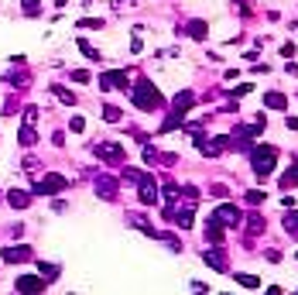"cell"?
Returning <instances> with one entry per match:
<instances>
[{
  "mask_svg": "<svg viewBox=\"0 0 298 295\" xmlns=\"http://www.w3.org/2000/svg\"><path fill=\"white\" fill-rule=\"evenodd\" d=\"M285 234L298 237V209H288L285 213Z\"/></svg>",
  "mask_w": 298,
  "mask_h": 295,
  "instance_id": "cell-19",
  "label": "cell"
},
{
  "mask_svg": "<svg viewBox=\"0 0 298 295\" xmlns=\"http://www.w3.org/2000/svg\"><path fill=\"white\" fill-rule=\"evenodd\" d=\"M7 206H11V209H28V206H31V193L11 189V193H7Z\"/></svg>",
  "mask_w": 298,
  "mask_h": 295,
  "instance_id": "cell-14",
  "label": "cell"
},
{
  "mask_svg": "<svg viewBox=\"0 0 298 295\" xmlns=\"http://www.w3.org/2000/svg\"><path fill=\"white\" fill-rule=\"evenodd\" d=\"M137 193H141V203H144V206H154V203H158V182L151 179V175H141Z\"/></svg>",
  "mask_w": 298,
  "mask_h": 295,
  "instance_id": "cell-9",
  "label": "cell"
},
{
  "mask_svg": "<svg viewBox=\"0 0 298 295\" xmlns=\"http://www.w3.org/2000/svg\"><path fill=\"white\" fill-rule=\"evenodd\" d=\"M264 107H271V110H285L288 96H285V93H278V90H271V93H264Z\"/></svg>",
  "mask_w": 298,
  "mask_h": 295,
  "instance_id": "cell-15",
  "label": "cell"
},
{
  "mask_svg": "<svg viewBox=\"0 0 298 295\" xmlns=\"http://www.w3.org/2000/svg\"><path fill=\"white\" fill-rule=\"evenodd\" d=\"M35 117H38V107H28V110H24V120H28V124H31Z\"/></svg>",
  "mask_w": 298,
  "mask_h": 295,
  "instance_id": "cell-34",
  "label": "cell"
},
{
  "mask_svg": "<svg viewBox=\"0 0 298 295\" xmlns=\"http://www.w3.org/2000/svg\"><path fill=\"white\" fill-rule=\"evenodd\" d=\"M233 282H240L243 288H250V292H254V288H261V278H254V275H233Z\"/></svg>",
  "mask_w": 298,
  "mask_h": 295,
  "instance_id": "cell-21",
  "label": "cell"
},
{
  "mask_svg": "<svg viewBox=\"0 0 298 295\" xmlns=\"http://www.w3.org/2000/svg\"><path fill=\"white\" fill-rule=\"evenodd\" d=\"M14 288H17L21 295H31V292H45L48 285H45V278H41V275H24V278H17V282H14Z\"/></svg>",
  "mask_w": 298,
  "mask_h": 295,
  "instance_id": "cell-8",
  "label": "cell"
},
{
  "mask_svg": "<svg viewBox=\"0 0 298 295\" xmlns=\"http://www.w3.org/2000/svg\"><path fill=\"white\" fill-rule=\"evenodd\" d=\"M93 151H96V155H100L103 161H110V165H124V161H127V148L110 144V141H106V144H96Z\"/></svg>",
  "mask_w": 298,
  "mask_h": 295,
  "instance_id": "cell-6",
  "label": "cell"
},
{
  "mask_svg": "<svg viewBox=\"0 0 298 295\" xmlns=\"http://www.w3.org/2000/svg\"><path fill=\"white\" fill-rule=\"evenodd\" d=\"M79 48H82V55H86V58H93V62H100V52H96V48H93L89 41H86V38H79Z\"/></svg>",
  "mask_w": 298,
  "mask_h": 295,
  "instance_id": "cell-25",
  "label": "cell"
},
{
  "mask_svg": "<svg viewBox=\"0 0 298 295\" xmlns=\"http://www.w3.org/2000/svg\"><path fill=\"white\" fill-rule=\"evenodd\" d=\"M103 117L110 120V124H120V117H124V114H120L117 107H106V110H103Z\"/></svg>",
  "mask_w": 298,
  "mask_h": 295,
  "instance_id": "cell-28",
  "label": "cell"
},
{
  "mask_svg": "<svg viewBox=\"0 0 298 295\" xmlns=\"http://www.w3.org/2000/svg\"><path fill=\"white\" fill-rule=\"evenodd\" d=\"M93 189H96V196H100V199L113 203V199H117V189H120V179H117V175H96Z\"/></svg>",
  "mask_w": 298,
  "mask_h": 295,
  "instance_id": "cell-5",
  "label": "cell"
},
{
  "mask_svg": "<svg viewBox=\"0 0 298 295\" xmlns=\"http://www.w3.org/2000/svg\"><path fill=\"white\" fill-rule=\"evenodd\" d=\"M69 127L76 131V134H79V131H86V117H72V120H69Z\"/></svg>",
  "mask_w": 298,
  "mask_h": 295,
  "instance_id": "cell-31",
  "label": "cell"
},
{
  "mask_svg": "<svg viewBox=\"0 0 298 295\" xmlns=\"http://www.w3.org/2000/svg\"><path fill=\"white\" fill-rule=\"evenodd\" d=\"M247 223H250V234H264V216H250Z\"/></svg>",
  "mask_w": 298,
  "mask_h": 295,
  "instance_id": "cell-30",
  "label": "cell"
},
{
  "mask_svg": "<svg viewBox=\"0 0 298 295\" xmlns=\"http://www.w3.org/2000/svg\"><path fill=\"white\" fill-rule=\"evenodd\" d=\"M206 237L213 240V244H223V237H226V234H223V223H219L216 216H209V223H206Z\"/></svg>",
  "mask_w": 298,
  "mask_h": 295,
  "instance_id": "cell-16",
  "label": "cell"
},
{
  "mask_svg": "<svg viewBox=\"0 0 298 295\" xmlns=\"http://www.w3.org/2000/svg\"><path fill=\"white\" fill-rule=\"evenodd\" d=\"M206 264L216 268V271H226V261H223V250H206Z\"/></svg>",
  "mask_w": 298,
  "mask_h": 295,
  "instance_id": "cell-18",
  "label": "cell"
},
{
  "mask_svg": "<svg viewBox=\"0 0 298 295\" xmlns=\"http://www.w3.org/2000/svg\"><path fill=\"white\" fill-rule=\"evenodd\" d=\"M35 258V250L31 247H4V261L7 264H24Z\"/></svg>",
  "mask_w": 298,
  "mask_h": 295,
  "instance_id": "cell-10",
  "label": "cell"
},
{
  "mask_svg": "<svg viewBox=\"0 0 298 295\" xmlns=\"http://www.w3.org/2000/svg\"><path fill=\"white\" fill-rule=\"evenodd\" d=\"M264 127H267V120H264V114L257 117V120H250V124H237L233 127V134H230V144H233V151H250V141L257 134H264Z\"/></svg>",
  "mask_w": 298,
  "mask_h": 295,
  "instance_id": "cell-1",
  "label": "cell"
},
{
  "mask_svg": "<svg viewBox=\"0 0 298 295\" xmlns=\"http://www.w3.org/2000/svg\"><path fill=\"white\" fill-rule=\"evenodd\" d=\"M274 161H278V148L274 144L250 148V165H254V172H257V179L271 175V172H274Z\"/></svg>",
  "mask_w": 298,
  "mask_h": 295,
  "instance_id": "cell-3",
  "label": "cell"
},
{
  "mask_svg": "<svg viewBox=\"0 0 298 295\" xmlns=\"http://www.w3.org/2000/svg\"><path fill=\"white\" fill-rule=\"evenodd\" d=\"M226 148H230V137H216V141H206V144L199 148V151H202L206 158H216V155H223Z\"/></svg>",
  "mask_w": 298,
  "mask_h": 295,
  "instance_id": "cell-13",
  "label": "cell"
},
{
  "mask_svg": "<svg viewBox=\"0 0 298 295\" xmlns=\"http://www.w3.org/2000/svg\"><path fill=\"white\" fill-rule=\"evenodd\" d=\"M298 185V165H291V168L281 175V189H295Z\"/></svg>",
  "mask_w": 298,
  "mask_h": 295,
  "instance_id": "cell-20",
  "label": "cell"
},
{
  "mask_svg": "<svg viewBox=\"0 0 298 295\" xmlns=\"http://www.w3.org/2000/svg\"><path fill=\"white\" fill-rule=\"evenodd\" d=\"M165 196L175 199V196H178V182H165Z\"/></svg>",
  "mask_w": 298,
  "mask_h": 295,
  "instance_id": "cell-33",
  "label": "cell"
},
{
  "mask_svg": "<svg viewBox=\"0 0 298 295\" xmlns=\"http://www.w3.org/2000/svg\"><path fill=\"white\" fill-rule=\"evenodd\" d=\"M38 275L48 282V278H55V275H58V264H38Z\"/></svg>",
  "mask_w": 298,
  "mask_h": 295,
  "instance_id": "cell-26",
  "label": "cell"
},
{
  "mask_svg": "<svg viewBox=\"0 0 298 295\" xmlns=\"http://www.w3.org/2000/svg\"><path fill=\"white\" fill-rule=\"evenodd\" d=\"M216 220H219V223L237 227V223H240V209H237V206H230V203H223V206L216 209Z\"/></svg>",
  "mask_w": 298,
  "mask_h": 295,
  "instance_id": "cell-12",
  "label": "cell"
},
{
  "mask_svg": "<svg viewBox=\"0 0 298 295\" xmlns=\"http://www.w3.org/2000/svg\"><path fill=\"white\" fill-rule=\"evenodd\" d=\"M17 141H21L24 148H31L38 141V134H35V127H21V134H17Z\"/></svg>",
  "mask_w": 298,
  "mask_h": 295,
  "instance_id": "cell-23",
  "label": "cell"
},
{
  "mask_svg": "<svg viewBox=\"0 0 298 295\" xmlns=\"http://www.w3.org/2000/svg\"><path fill=\"white\" fill-rule=\"evenodd\" d=\"M206 31H209L206 21H192V24H189V34H192L195 41H202V38H206Z\"/></svg>",
  "mask_w": 298,
  "mask_h": 295,
  "instance_id": "cell-22",
  "label": "cell"
},
{
  "mask_svg": "<svg viewBox=\"0 0 298 295\" xmlns=\"http://www.w3.org/2000/svg\"><path fill=\"white\" fill-rule=\"evenodd\" d=\"M264 199H267V196H264V189H250V193H247V203H250V206H261Z\"/></svg>",
  "mask_w": 298,
  "mask_h": 295,
  "instance_id": "cell-27",
  "label": "cell"
},
{
  "mask_svg": "<svg viewBox=\"0 0 298 295\" xmlns=\"http://www.w3.org/2000/svg\"><path fill=\"white\" fill-rule=\"evenodd\" d=\"M100 86H103V90H124V93H130V79H127V72H120V69L103 72V76H100Z\"/></svg>",
  "mask_w": 298,
  "mask_h": 295,
  "instance_id": "cell-7",
  "label": "cell"
},
{
  "mask_svg": "<svg viewBox=\"0 0 298 295\" xmlns=\"http://www.w3.org/2000/svg\"><path fill=\"white\" fill-rule=\"evenodd\" d=\"M130 103H134L137 110H144V114H151V110H158L165 100H161V93L154 90L148 79H141L137 86H130Z\"/></svg>",
  "mask_w": 298,
  "mask_h": 295,
  "instance_id": "cell-2",
  "label": "cell"
},
{
  "mask_svg": "<svg viewBox=\"0 0 298 295\" xmlns=\"http://www.w3.org/2000/svg\"><path fill=\"white\" fill-rule=\"evenodd\" d=\"M192 107H195L192 93H178V96H175V114H185V110H192Z\"/></svg>",
  "mask_w": 298,
  "mask_h": 295,
  "instance_id": "cell-17",
  "label": "cell"
},
{
  "mask_svg": "<svg viewBox=\"0 0 298 295\" xmlns=\"http://www.w3.org/2000/svg\"><path fill=\"white\" fill-rule=\"evenodd\" d=\"M21 7H24L28 17H38V14H41V4H38V0H21Z\"/></svg>",
  "mask_w": 298,
  "mask_h": 295,
  "instance_id": "cell-24",
  "label": "cell"
},
{
  "mask_svg": "<svg viewBox=\"0 0 298 295\" xmlns=\"http://www.w3.org/2000/svg\"><path fill=\"white\" fill-rule=\"evenodd\" d=\"M55 93H58V100H62V103H69V107H72V103H76V93L62 90V86H55Z\"/></svg>",
  "mask_w": 298,
  "mask_h": 295,
  "instance_id": "cell-29",
  "label": "cell"
},
{
  "mask_svg": "<svg viewBox=\"0 0 298 295\" xmlns=\"http://www.w3.org/2000/svg\"><path fill=\"white\" fill-rule=\"evenodd\" d=\"M65 185H69V179L52 172V175H41V179H35V185H31V189H35V193H41V196H55V193H62Z\"/></svg>",
  "mask_w": 298,
  "mask_h": 295,
  "instance_id": "cell-4",
  "label": "cell"
},
{
  "mask_svg": "<svg viewBox=\"0 0 298 295\" xmlns=\"http://www.w3.org/2000/svg\"><path fill=\"white\" fill-rule=\"evenodd\" d=\"M192 216H195V203H185L182 209H175V213H172V220L182 230H189V227H192Z\"/></svg>",
  "mask_w": 298,
  "mask_h": 295,
  "instance_id": "cell-11",
  "label": "cell"
},
{
  "mask_svg": "<svg viewBox=\"0 0 298 295\" xmlns=\"http://www.w3.org/2000/svg\"><path fill=\"white\" fill-rule=\"evenodd\" d=\"M72 82H89V72H86V69H76V72H72Z\"/></svg>",
  "mask_w": 298,
  "mask_h": 295,
  "instance_id": "cell-32",
  "label": "cell"
}]
</instances>
